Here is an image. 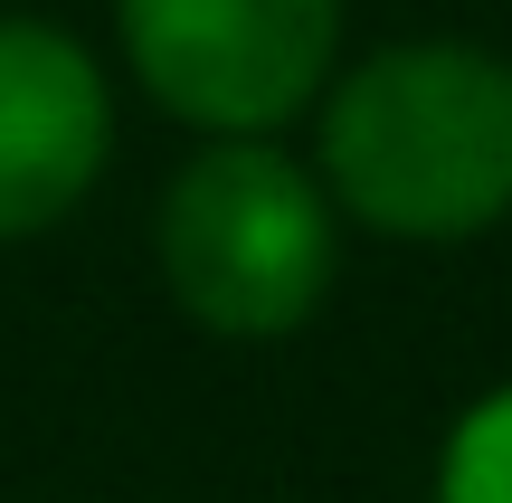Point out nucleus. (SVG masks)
<instances>
[{
  "label": "nucleus",
  "instance_id": "1",
  "mask_svg": "<svg viewBox=\"0 0 512 503\" xmlns=\"http://www.w3.org/2000/svg\"><path fill=\"white\" fill-rule=\"evenodd\" d=\"M323 181L389 238H475L512 209V67L465 38L380 48L323 105Z\"/></svg>",
  "mask_w": 512,
  "mask_h": 503
},
{
  "label": "nucleus",
  "instance_id": "2",
  "mask_svg": "<svg viewBox=\"0 0 512 503\" xmlns=\"http://www.w3.org/2000/svg\"><path fill=\"white\" fill-rule=\"evenodd\" d=\"M162 276L190 323L266 342L323 304L332 285V200L256 133H219L162 190Z\"/></svg>",
  "mask_w": 512,
  "mask_h": 503
},
{
  "label": "nucleus",
  "instance_id": "3",
  "mask_svg": "<svg viewBox=\"0 0 512 503\" xmlns=\"http://www.w3.org/2000/svg\"><path fill=\"white\" fill-rule=\"evenodd\" d=\"M124 48L181 124L266 133L332 76L342 0H124Z\"/></svg>",
  "mask_w": 512,
  "mask_h": 503
},
{
  "label": "nucleus",
  "instance_id": "4",
  "mask_svg": "<svg viewBox=\"0 0 512 503\" xmlns=\"http://www.w3.org/2000/svg\"><path fill=\"white\" fill-rule=\"evenodd\" d=\"M114 152V95L67 29L0 19V247L57 228Z\"/></svg>",
  "mask_w": 512,
  "mask_h": 503
},
{
  "label": "nucleus",
  "instance_id": "5",
  "mask_svg": "<svg viewBox=\"0 0 512 503\" xmlns=\"http://www.w3.org/2000/svg\"><path fill=\"white\" fill-rule=\"evenodd\" d=\"M437 503H512V390L475 399V409H465V428L446 437Z\"/></svg>",
  "mask_w": 512,
  "mask_h": 503
}]
</instances>
